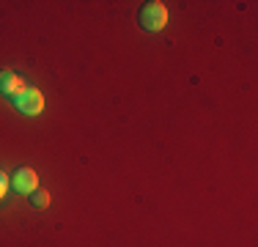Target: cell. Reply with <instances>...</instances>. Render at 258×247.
<instances>
[{
  "instance_id": "obj_6",
  "label": "cell",
  "mask_w": 258,
  "mask_h": 247,
  "mask_svg": "<svg viewBox=\"0 0 258 247\" xmlns=\"http://www.w3.org/2000/svg\"><path fill=\"white\" fill-rule=\"evenodd\" d=\"M9 187H11V178L6 176L3 170H0V201H3L6 195H9Z\"/></svg>"
},
{
  "instance_id": "obj_1",
  "label": "cell",
  "mask_w": 258,
  "mask_h": 247,
  "mask_svg": "<svg viewBox=\"0 0 258 247\" xmlns=\"http://www.w3.org/2000/svg\"><path fill=\"white\" fill-rule=\"evenodd\" d=\"M140 28L149 30V33H159V30H165V25H168V9H165V3H159V0H149V3L140 9Z\"/></svg>"
},
{
  "instance_id": "obj_2",
  "label": "cell",
  "mask_w": 258,
  "mask_h": 247,
  "mask_svg": "<svg viewBox=\"0 0 258 247\" xmlns=\"http://www.w3.org/2000/svg\"><path fill=\"white\" fill-rule=\"evenodd\" d=\"M14 107L20 110L22 115H39L41 110H44V94H41L39 88H30L28 85V88L14 99Z\"/></svg>"
},
{
  "instance_id": "obj_3",
  "label": "cell",
  "mask_w": 258,
  "mask_h": 247,
  "mask_svg": "<svg viewBox=\"0 0 258 247\" xmlns=\"http://www.w3.org/2000/svg\"><path fill=\"white\" fill-rule=\"evenodd\" d=\"M25 88H28V85H25V80H22L20 74H14L9 69H0V96H6V99L14 102V99L20 96Z\"/></svg>"
},
{
  "instance_id": "obj_5",
  "label": "cell",
  "mask_w": 258,
  "mask_h": 247,
  "mask_svg": "<svg viewBox=\"0 0 258 247\" xmlns=\"http://www.w3.org/2000/svg\"><path fill=\"white\" fill-rule=\"evenodd\" d=\"M30 203L36 209H47L50 206V193L47 190H36V193H30Z\"/></svg>"
},
{
  "instance_id": "obj_4",
  "label": "cell",
  "mask_w": 258,
  "mask_h": 247,
  "mask_svg": "<svg viewBox=\"0 0 258 247\" xmlns=\"http://www.w3.org/2000/svg\"><path fill=\"white\" fill-rule=\"evenodd\" d=\"M11 187H14L17 193H22V195L36 193V190H39V173H36L33 168H20L14 176H11Z\"/></svg>"
}]
</instances>
